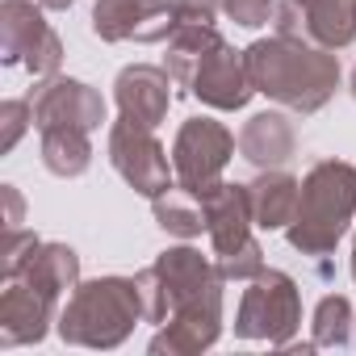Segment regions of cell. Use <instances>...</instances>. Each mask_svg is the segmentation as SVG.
<instances>
[{
  "mask_svg": "<svg viewBox=\"0 0 356 356\" xmlns=\"http://www.w3.org/2000/svg\"><path fill=\"white\" fill-rule=\"evenodd\" d=\"M248 76L256 84V92H264L268 101L293 109V113H318L335 88H339V59L327 47H314L306 38H256L248 51Z\"/></svg>",
  "mask_w": 356,
  "mask_h": 356,
  "instance_id": "obj_1",
  "label": "cell"
},
{
  "mask_svg": "<svg viewBox=\"0 0 356 356\" xmlns=\"http://www.w3.org/2000/svg\"><path fill=\"white\" fill-rule=\"evenodd\" d=\"M298 202H302V181H293V176L281 172V168H264L248 185L252 222L260 231H285L298 218Z\"/></svg>",
  "mask_w": 356,
  "mask_h": 356,
  "instance_id": "obj_17",
  "label": "cell"
},
{
  "mask_svg": "<svg viewBox=\"0 0 356 356\" xmlns=\"http://www.w3.org/2000/svg\"><path fill=\"white\" fill-rule=\"evenodd\" d=\"M109 163L122 181L143 193V197H159L172 189V168H168V155L155 138L151 126L134 122V118H118L109 126Z\"/></svg>",
  "mask_w": 356,
  "mask_h": 356,
  "instance_id": "obj_8",
  "label": "cell"
},
{
  "mask_svg": "<svg viewBox=\"0 0 356 356\" xmlns=\"http://www.w3.org/2000/svg\"><path fill=\"white\" fill-rule=\"evenodd\" d=\"M42 134V163L47 172L63 176H84L88 163H92V143H88V130H76V126H51V130H38Z\"/></svg>",
  "mask_w": 356,
  "mask_h": 356,
  "instance_id": "obj_21",
  "label": "cell"
},
{
  "mask_svg": "<svg viewBox=\"0 0 356 356\" xmlns=\"http://www.w3.org/2000/svg\"><path fill=\"white\" fill-rule=\"evenodd\" d=\"M5 206H9V214H5V231H13V227H22V193L13 189V185H5Z\"/></svg>",
  "mask_w": 356,
  "mask_h": 356,
  "instance_id": "obj_28",
  "label": "cell"
},
{
  "mask_svg": "<svg viewBox=\"0 0 356 356\" xmlns=\"http://www.w3.org/2000/svg\"><path fill=\"white\" fill-rule=\"evenodd\" d=\"M218 335H222V289L176 306L159 323V331L151 339V352L155 356H163V352L168 356H197V352L214 348Z\"/></svg>",
  "mask_w": 356,
  "mask_h": 356,
  "instance_id": "obj_10",
  "label": "cell"
},
{
  "mask_svg": "<svg viewBox=\"0 0 356 356\" xmlns=\"http://www.w3.org/2000/svg\"><path fill=\"white\" fill-rule=\"evenodd\" d=\"M302 327V293L298 281L281 268H264L260 277L248 281L235 314V335L239 339H264L273 348H285L293 331Z\"/></svg>",
  "mask_w": 356,
  "mask_h": 356,
  "instance_id": "obj_5",
  "label": "cell"
},
{
  "mask_svg": "<svg viewBox=\"0 0 356 356\" xmlns=\"http://www.w3.org/2000/svg\"><path fill=\"white\" fill-rule=\"evenodd\" d=\"M151 214H155V222L168 235H181V239H197L206 231V206H202V197L189 193V189H181V185L159 193V197H151Z\"/></svg>",
  "mask_w": 356,
  "mask_h": 356,
  "instance_id": "obj_22",
  "label": "cell"
},
{
  "mask_svg": "<svg viewBox=\"0 0 356 356\" xmlns=\"http://www.w3.org/2000/svg\"><path fill=\"white\" fill-rule=\"evenodd\" d=\"M352 97H356V72H352Z\"/></svg>",
  "mask_w": 356,
  "mask_h": 356,
  "instance_id": "obj_31",
  "label": "cell"
},
{
  "mask_svg": "<svg viewBox=\"0 0 356 356\" xmlns=\"http://www.w3.org/2000/svg\"><path fill=\"white\" fill-rule=\"evenodd\" d=\"M0 63L26 67L34 80H51L63 63V42L42 17L34 0H5L0 5Z\"/></svg>",
  "mask_w": 356,
  "mask_h": 356,
  "instance_id": "obj_6",
  "label": "cell"
},
{
  "mask_svg": "<svg viewBox=\"0 0 356 356\" xmlns=\"http://www.w3.org/2000/svg\"><path fill=\"white\" fill-rule=\"evenodd\" d=\"M189 92H193L202 105H210V109H243V105L256 97V84H252V76H248L243 51L218 42V47L202 59V67H197Z\"/></svg>",
  "mask_w": 356,
  "mask_h": 356,
  "instance_id": "obj_13",
  "label": "cell"
},
{
  "mask_svg": "<svg viewBox=\"0 0 356 356\" xmlns=\"http://www.w3.org/2000/svg\"><path fill=\"white\" fill-rule=\"evenodd\" d=\"M352 281H356V239H352Z\"/></svg>",
  "mask_w": 356,
  "mask_h": 356,
  "instance_id": "obj_30",
  "label": "cell"
},
{
  "mask_svg": "<svg viewBox=\"0 0 356 356\" xmlns=\"http://www.w3.org/2000/svg\"><path fill=\"white\" fill-rule=\"evenodd\" d=\"M352 218H356V168L343 159H318L302 176L298 218L285 227V239L293 252L318 264V277H331L327 256L335 252Z\"/></svg>",
  "mask_w": 356,
  "mask_h": 356,
  "instance_id": "obj_2",
  "label": "cell"
},
{
  "mask_svg": "<svg viewBox=\"0 0 356 356\" xmlns=\"http://www.w3.org/2000/svg\"><path fill=\"white\" fill-rule=\"evenodd\" d=\"M222 42V34L214 30V22H181L168 38V55H163V72L172 76L176 88H193V76L202 67V59Z\"/></svg>",
  "mask_w": 356,
  "mask_h": 356,
  "instance_id": "obj_19",
  "label": "cell"
},
{
  "mask_svg": "<svg viewBox=\"0 0 356 356\" xmlns=\"http://www.w3.org/2000/svg\"><path fill=\"white\" fill-rule=\"evenodd\" d=\"M138 323H147L138 277L80 281L55 318L63 343H76V348H118L130 339Z\"/></svg>",
  "mask_w": 356,
  "mask_h": 356,
  "instance_id": "obj_3",
  "label": "cell"
},
{
  "mask_svg": "<svg viewBox=\"0 0 356 356\" xmlns=\"http://www.w3.org/2000/svg\"><path fill=\"white\" fill-rule=\"evenodd\" d=\"M214 268H218L222 281H252V277L264 273V252L252 239V243H243V248H235L227 256H214Z\"/></svg>",
  "mask_w": 356,
  "mask_h": 356,
  "instance_id": "obj_24",
  "label": "cell"
},
{
  "mask_svg": "<svg viewBox=\"0 0 356 356\" xmlns=\"http://www.w3.org/2000/svg\"><path fill=\"white\" fill-rule=\"evenodd\" d=\"M222 13L243 30H260L277 13V0H222Z\"/></svg>",
  "mask_w": 356,
  "mask_h": 356,
  "instance_id": "obj_26",
  "label": "cell"
},
{
  "mask_svg": "<svg viewBox=\"0 0 356 356\" xmlns=\"http://www.w3.org/2000/svg\"><path fill=\"white\" fill-rule=\"evenodd\" d=\"M9 277H22V281H30L34 289H42V293H51L55 302H63V293H72V289L80 285V256H76L67 243H38V248L26 256V264H22L17 273H9Z\"/></svg>",
  "mask_w": 356,
  "mask_h": 356,
  "instance_id": "obj_18",
  "label": "cell"
},
{
  "mask_svg": "<svg viewBox=\"0 0 356 356\" xmlns=\"http://www.w3.org/2000/svg\"><path fill=\"white\" fill-rule=\"evenodd\" d=\"M42 9H67V5H76V0H38Z\"/></svg>",
  "mask_w": 356,
  "mask_h": 356,
  "instance_id": "obj_29",
  "label": "cell"
},
{
  "mask_svg": "<svg viewBox=\"0 0 356 356\" xmlns=\"http://www.w3.org/2000/svg\"><path fill=\"white\" fill-rule=\"evenodd\" d=\"M138 289H143V314L147 323H163L176 306H185L193 298H206L214 289H222V277L214 268L210 256H202L197 248H168L155 256V264H147L138 273Z\"/></svg>",
  "mask_w": 356,
  "mask_h": 356,
  "instance_id": "obj_4",
  "label": "cell"
},
{
  "mask_svg": "<svg viewBox=\"0 0 356 356\" xmlns=\"http://www.w3.org/2000/svg\"><path fill=\"white\" fill-rule=\"evenodd\" d=\"M235 155V134L214 122V118H189L181 130H176L172 143V172H176V185L189 189V193H210L222 172Z\"/></svg>",
  "mask_w": 356,
  "mask_h": 356,
  "instance_id": "obj_7",
  "label": "cell"
},
{
  "mask_svg": "<svg viewBox=\"0 0 356 356\" xmlns=\"http://www.w3.org/2000/svg\"><path fill=\"white\" fill-rule=\"evenodd\" d=\"M113 97H118L122 118H134V122L155 130L168 118V105H172V76L155 63H130V67L118 72Z\"/></svg>",
  "mask_w": 356,
  "mask_h": 356,
  "instance_id": "obj_14",
  "label": "cell"
},
{
  "mask_svg": "<svg viewBox=\"0 0 356 356\" xmlns=\"http://www.w3.org/2000/svg\"><path fill=\"white\" fill-rule=\"evenodd\" d=\"M30 122H34V105L30 101H5V105H0V151L9 155Z\"/></svg>",
  "mask_w": 356,
  "mask_h": 356,
  "instance_id": "obj_25",
  "label": "cell"
},
{
  "mask_svg": "<svg viewBox=\"0 0 356 356\" xmlns=\"http://www.w3.org/2000/svg\"><path fill=\"white\" fill-rule=\"evenodd\" d=\"M352 339V302L343 293H327L314 306V348H343Z\"/></svg>",
  "mask_w": 356,
  "mask_h": 356,
  "instance_id": "obj_23",
  "label": "cell"
},
{
  "mask_svg": "<svg viewBox=\"0 0 356 356\" xmlns=\"http://www.w3.org/2000/svg\"><path fill=\"white\" fill-rule=\"evenodd\" d=\"M239 155L248 163L264 168H285L298 155V130L285 113H256L239 130Z\"/></svg>",
  "mask_w": 356,
  "mask_h": 356,
  "instance_id": "obj_16",
  "label": "cell"
},
{
  "mask_svg": "<svg viewBox=\"0 0 356 356\" xmlns=\"http://www.w3.org/2000/svg\"><path fill=\"white\" fill-rule=\"evenodd\" d=\"M298 5H310V0H298Z\"/></svg>",
  "mask_w": 356,
  "mask_h": 356,
  "instance_id": "obj_32",
  "label": "cell"
},
{
  "mask_svg": "<svg viewBox=\"0 0 356 356\" xmlns=\"http://www.w3.org/2000/svg\"><path fill=\"white\" fill-rule=\"evenodd\" d=\"M181 5V22H214L222 0H176Z\"/></svg>",
  "mask_w": 356,
  "mask_h": 356,
  "instance_id": "obj_27",
  "label": "cell"
},
{
  "mask_svg": "<svg viewBox=\"0 0 356 356\" xmlns=\"http://www.w3.org/2000/svg\"><path fill=\"white\" fill-rule=\"evenodd\" d=\"M306 13V38L327 51H343L356 38V0H310Z\"/></svg>",
  "mask_w": 356,
  "mask_h": 356,
  "instance_id": "obj_20",
  "label": "cell"
},
{
  "mask_svg": "<svg viewBox=\"0 0 356 356\" xmlns=\"http://www.w3.org/2000/svg\"><path fill=\"white\" fill-rule=\"evenodd\" d=\"M105 122V101L97 88H88L84 80H67V76H51L42 80L38 97H34V126L51 130V126H76V130H97Z\"/></svg>",
  "mask_w": 356,
  "mask_h": 356,
  "instance_id": "obj_12",
  "label": "cell"
},
{
  "mask_svg": "<svg viewBox=\"0 0 356 356\" xmlns=\"http://www.w3.org/2000/svg\"><path fill=\"white\" fill-rule=\"evenodd\" d=\"M55 318H59V302L51 293L34 289L22 277H5V289H0V343L5 348L38 343Z\"/></svg>",
  "mask_w": 356,
  "mask_h": 356,
  "instance_id": "obj_11",
  "label": "cell"
},
{
  "mask_svg": "<svg viewBox=\"0 0 356 356\" xmlns=\"http://www.w3.org/2000/svg\"><path fill=\"white\" fill-rule=\"evenodd\" d=\"M181 26L176 0H97L92 9V34L101 42H168Z\"/></svg>",
  "mask_w": 356,
  "mask_h": 356,
  "instance_id": "obj_9",
  "label": "cell"
},
{
  "mask_svg": "<svg viewBox=\"0 0 356 356\" xmlns=\"http://www.w3.org/2000/svg\"><path fill=\"white\" fill-rule=\"evenodd\" d=\"M206 206V235L214 243V256H227L243 243H252V206H248V185H227L218 181L210 193H202Z\"/></svg>",
  "mask_w": 356,
  "mask_h": 356,
  "instance_id": "obj_15",
  "label": "cell"
}]
</instances>
